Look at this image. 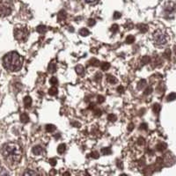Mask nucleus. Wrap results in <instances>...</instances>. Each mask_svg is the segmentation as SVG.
Returning <instances> with one entry per match:
<instances>
[{"label":"nucleus","instance_id":"19","mask_svg":"<svg viewBox=\"0 0 176 176\" xmlns=\"http://www.w3.org/2000/svg\"><path fill=\"white\" fill-rule=\"evenodd\" d=\"M160 106L158 105V104H155L153 106V111L156 113V114H158L159 113V111H160Z\"/></svg>","mask_w":176,"mask_h":176},{"label":"nucleus","instance_id":"18","mask_svg":"<svg viewBox=\"0 0 176 176\" xmlns=\"http://www.w3.org/2000/svg\"><path fill=\"white\" fill-rule=\"evenodd\" d=\"M76 70H77V73L78 74H82L83 71H84V68H83V66L81 65H78V67H76Z\"/></svg>","mask_w":176,"mask_h":176},{"label":"nucleus","instance_id":"2","mask_svg":"<svg viewBox=\"0 0 176 176\" xmlns=\"http://www.w3.org/2000/svg\"><path fill=\"white\" fill-rule=\"evenodd\" d=\"M23 59L16 51L7 53L3 58V65L9 71H18L21 69Z\"/></svg>","mask_w":176,"mask_h":176},{"label":"nucleus","instance_id":"1","mask_svg":"<svg viewBox=\"0 0 176 176\" xmlns=\"http://www.w3.org/2000/svg\"><path fill=\"white\" fill-rule=\"evenodd\" d=\"M2 154L6 162L11 165L18 164L21 158V147L15 143H8L3 146Z\"/></svg>","mask_w":176,"mask_h":176},{"label":"nucleus","instance_id":"17","mask_svg":"<svg viewBox=\"0 0 176 176\" xmlns=\"http://www.w3.org/2000/svg\"><path fill=\"white\" fill-rule=\"evenodd\" d=\"M175 92H172L171 94H169V95L167 96V100H168V101L175 100Z\"/></svg>","mask_w":176,"mask_h":176},{"label":"nucleus","instance_id":"21","mask_svg":"<svg viewBox=\"0 0 176 176\" xmlns=\"http://www.w3.org/2000/svg\"><path fill=\"white\" fill-rule=\"evenodd\" d=\"M101 152L104 155H109V154L111 153V149L110 148H103Z\"/></svg>","mask_w":176,"mask_h":176},{"label":"nucleus","instance_id":"32","mask_svg":"<svg viewBox=\"0 0 176 176\" xmlns=\"http://www.w3.org/2000/svg\"><path fill=\"white\" fill-rule=\"evenodd\" d=\"M87 3H89V4H92V3H95L97 0H85Z\"/></svg>","mask_w":176,"mask_h":176},{"label":"nucleus","instance_id":"12","mask_svg":"<svg viewBox=\"0 0 176 176\" xmlns=\"http://www.w3.org/2000/svg\"><path fill=\"white\" fill-rule=\"evenodd\" d=\"M56 93H57V89H56V87H51L48 90V94L49 95H56Z\"/></svg>","mask_w":176,"mask_h":176},{"label":"nucleus","instance_id":"23","mask_svg":"<svg viewBox=\"0 0 176 176\" xmlns=\"http://www.w3.org/2000/svg\"><path fill=\"white\" fill-rule=\"evenodd\" d=\"M109 67H110V65L109 64V63H103V64L101 65V69H102L103 70H108Z\"/></svg>","mask_w":176,"mask_h":176},{"label":"nucleus","instance_id":"8","mask_svg":"<svg viewBox=\"0 0 176 176\" xmlns=\"http://www.w3.org/2000/svg\"><path fill=\"white\" fill-rule=\"evenodd\" d=\"M56 64L50 63L49 65H48V71L50 73H54V72H56Z\"/></svg>","mask_w":176,"mask_h":176},{"label":"nucleus","instance_id":"13","mask_svg":"<svg viewBox=\"0 0 176 176\" xmlns=\"http://www.w3.org/2000/svg\"><path fill=\"white\" fill-rule=\"evenodd\" d=\"M157 148H158V151H164V150L166 148V144H164V143H162V144H158L157 145Z\"/></svg>","mask_w":176,"mask_h":176},{"label":"nucleus","instance_id":"9","mask_svg":"<svg viewBox=\"0 0 176 176\" xmlns=\"http://www.w3.org/2000/svg\"><path fill=\"white\" fill-rule=\"evenodd\" d=\"M21 121L22 122H24V123H26V122H27L29 121V117H28V115L26 113H22L21 114Z\"/></svg>","mask_w":176,"mask_h":176},{"label":"nucleus","instance_id":"4","mask_svg":"<svg viewBox=\"0 0 176 176\" xmlns=\"http://www.w3.org/2000/svg\"><path fill=\"white\" fill-rule=\"evenodd\" d=\"M153 40L156 45H164L167 43V35L162 29H157L153 34Z\"/></svg>","mask_w":176,"mask_h":176},{"label":"nucleus","instance_id":"10","mask_svg":"<svg viewBox=\"0 0 176 176\" xmlns=\"http://www.w3.org/2000/svg\"><path fill=\"white\" fill-rule=\"evenodd\" d=\"M66 150V145L65 144H61L59 146H58V148H57V152H58V153L60 154H63L65 152Z\"/></svg>","mask_w":176,"mask_h":176},{"label":"nucleus","instance_id":"20","mask_svg":"<svg viewBox=\"0 0 176 176\" xmlns=\"http://www.w3.org/2000/svg\"><path fill=\"white\" fill-rule=\"evenodd\" d=\"M37 175V173L34 171H31V170H27L26 172L24 173V175Z\"/></svg>","mask_w":176,"mask_h":176},{"label":"nucleus","instance_id":"22","mask_svg":"<svg viewBox=\"0 0 176 176\" xmlns=\"http://www.w3.org/2000/svg\"><path fill=\"white\" fill-rule=\"evenodd\" d=\"M108 81L110 82V83H116V82H117L116 78H115L114 77H113V76H109V78H108Z\"/></svg>","mask_w":176,"mask_h":176},{"label":"nucleus","instance_id":"31","mask_svg":"<svg viewBox=\"0 0 176 176\" xmlns=\"http://www.w3.org/2000/svg\"><path fill=\"white\" fill-rule=\"evenodd\" d=\"M117 91H118L119 92H123V87H119L117 88Z\"/></svg>","mask_w":176,"mask_h":176},{"label":"nucleus","instance_id":"30","mask_svg":"<svg viewBox=\"0 0 176 176\" xmlns=\"http://www.w3.org/2000/svg\"><path fill=\"white\" fill-rule=\"evenodd\" d=\"M94 24H95L94 20H89V26H93Z\"/></svg>","mask_w":176,"mask_h":176},{"label":"nucleus","instance_id":"24","mask_svg":"<svg viewBox=\"0 0 176 176\" xmlns=\"http://www.w3.org/2000/svg\"><path fill=\"white\" fill-rule=\"evenodd\" d=\"M108 119L109 120L110 122H114L116 120V115L115 114H109Z\"/></svg>","mask_w":176,"mask_h":176},{"label":"nucleus","instance_id":"28","mask_svg":"<svg viewBox=\"0 0 176 176\" xmlns=\"http://www.w3.org/2000/svg\"><path fill=\"white\" fill-rule=\"evenodd\" d=\"M120 17H121V14L119 12H114V19H118Z\"/></svg>","mask_w":176,"mask_h":176},{"label":"nucleus","instance_id":"33","mask_svg":"<svg viewBox=\"0 0 176 176\" xmlns=\"http://www.w3.org/2000/svg\"><path fill=\"white\" fill-rule=\"evenodd\" d=\"M132 129H133V124H131L130 125V128H129V131H131Z\"/></svg>","mask_w":176,"mask_h":176},{"label":"nucleus","instance_id":"27","mask_svg":"<svg viewBox=\"0 0 176 176\" xmlns=\"http://www.w3.org/2000/svg\"><path fill=\"white\" fill-rule=\"evenodd\" d=\"M104 101V97L103 96H98V102L102 103Z\"/></svg>","mask_w":176,"mask_h":176},{"label":"nucleus","instance_id":"15","mask_svg":"<svg viewBox=\"0 0 176 176\" xmlns=\"http://www.w3.org/2000/svg\"><path fill=\"white\" fill-rule=\"evenodd\" d=\"M46 130H47L48 131L53 132L56 130V127H55L54 125H52V124H49V125H47V126H46Z\"/></svg>","mask_w":176,"mask_h":176},{"label":"nucleus","instance_id":"6","mask_svg":"<svg viewBox=\"0 0 176 176\" xmlns=\"http://www.w3.org/2000/svg\"><path fill=\"white\" fill-rule=\"evenodd\" d=\"M43 153V148L41 147V146H34V148H33V153L34 154V155H37V156H39V155H41V154Z\"/></svg>","mask_w":176,"mask_h":176},{"label":"nucleus","instance_id":"3","mask_svg":"<svg viewBox=\"0 0 176 176\" xmlns=\"http://www.w3.org/2000/svg\"><path fill=\"white\" fill-rule=\"evenodd\" d=\"M13 34L15 39L18 42H26L28 35H29V31L28 28L26 26H20V27H16L13 31Z\"/></svg>","mask_w":176,"mask_h":176},{"label":"nucleus","instance_id":"29","mask_svg":"<svg viewBox=\"0 0 176 176\" xmlns=\"http://www.w3.org/2000/svg\"><path fill=\"white\" fill-rule=\"evenodd\" d=\"M49 162H50V164H51L52 166H55V165H56V160L55 158H53V159H50V160H49Z\"/></svg>","mask_w":176,"mask_h":176},{"label":"nucleus","instance_id":"5","mask_svg":"<svg viewBox=\"0 0 176 176\" xmlns=\"http://www.w3.org/2000/svg\"><path fill=\"white\" fill-rule=\"evenodd\" d=\"M12 3L10 0H0V17H6L12 13Z\"/></svg>","mask_w":176,"mask_h":176},{"label":"nucleus","instance_id":"16","mask_svg":"<svg viewBox=\"0 0 176 176\" xmlns=\"http://www.w3.org/2000/svg\"><path fill=\"white\" fill-rule=\"evenodd\" d=\"M134 41H135V37L134 36H132V35H129L127 38H126V43L129 44L132 43H134Z\"/></svg>","mask_w":176,"mask_h":176},{"label":"nucleus","instance_id":"11","mask_svg":"<svg viewBox=\"0 0 176 176\" xmlns=\"http://www.w3.org/2000/svg\"><path fill=\"white\" fill-rule=\"evenodd\" d=\"M89 34H90V32H89V30L87 29V28H82L79 31V34L82 35V36H87V35H89Z\"/></svg>","mask_w":176,"mask_h":176},{"label":"nucleus","instance_id":"25","mask_svg":"<svg viewBox=\"0 0 176 176\" xmlns=\"http://www.w3.org/2000/svg\"><path fill=\"white\" fill-rule=\"evenodd\" d=\"M50 83H51L53 86H56V85L57 84V79H56V77L51 78V79H50Z\"/></svg>","mask_w":176,"mask_h":176},{"label":"nucleus","instance_id":"14","mask_svg":"<svg viewBox=\"0 0 176 176\" xmlns=\"http://www.w3.org/2000/svg\"><path fill=\"white\" fill-rule=\"evenodd\" d=\"M37 31H38L39 33L43 34V33H45V32L47 31V28H46L45 26H39L37 27Z\"/></svg>","mask_w":176,"mask_h":176},{"label":"nucleus","instance_id":"26","mask_svg":"<svg viewBox=\"0 0 176 176\" xmlns=\"http://www.w3.org/2000/svg\"><path fill=\"white\" fill-rule=\"evenodd\" d=\"M117 29H118V25H116V24L113 25V26H112V31L114 33V32H116V31H117Z\"/></svg>","mask_w":176,"mask_h":176},{"label":"nucleus","instance_id":"7","mask_svg":"<svg viewBox=\"0 0 176 176\" xmlns=\"http://www.w3.org/2000/svg\"><path fill=\"white\" fill-rule=\"evenodd\" d=\"M24 104H25V107L26 109L27 108H30L31 105H32V99L29 96H26L25 99H24Z\"/></svg>","mask_w":176,"mask_h":176}]
</instances>
